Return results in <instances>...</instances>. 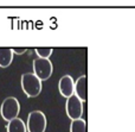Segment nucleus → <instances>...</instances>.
I'll return each mask as SVG.
<instances>
[{
  "instance_id": "1",
  "label": "nucleus",
  "mask_w": 135,
  "mask_h": 132,
  "mask_svg": "<svg viewBox=\"0 0 135 132\" xmlns=\"http://www.w3.org/2000/svg\"><path fill=\"white\" fill-rule=\"evenodd\" d=\"M21 88L28 98L37 97L42 90V81L32 73L23 74V76H21Z\"/></svg>"
},
{
  "instance_id": "2",
  "label": "nucleus",
  "mask_w": 135,
  "mask_h": 132,
  "mask_svg": "<svg viewBox=\"0 0 135 132\" xmlns=\"http://www.w3.org/2000/svg\"><path fill=\"white\" fill-rule=\"evenodd\" d=\"M19 112H20V105H19V101L16 98L8 97L2 101L0 113L6 121H11L13 119L18 118Z\"/></svg>"
},
{
  "instance_id": "3",
  "label": "nucleus",
  "mask_w": 135,
  "mask_h": 132,
  "mask_svg": "<svg viewBox=\"0 0 135 132\" xmlns=\"http://www.w3.org/2000/svg\"><path fill=\"white\" fill-rule=\"evenodd\" d=\"M46 117L42 111H33L27 117L28 132H45L46 130Z\"/></svg>"
},
{
  "instance_id": "4",
  "label": "nucleus",
  "mask_w": 135,
  "mask_h": 132,
  "mask_svg": "<svg viewBox=\"0 0 135 132\" xmlns=\"http://www.w3.org/2000/svg\"><path fill=\"white\" fill-rule=\"evenodd\" d=\"M52 70H54V67H52V63L50 62L49 58L38 57L33 61V71H35L33 74L40 81L47 80L52 75Z\"/></svg>"
},
{
  "instance_id": "5",
  "label": "nucleus",
  "mask_w": 135,
  "mask_h": 132,
  "mask_svg": "<svg viewBox=\"0 0 135 132\" xmlns=\"http://www.w3.org/2000/svg\"><path fill=\"white\" fill-rule=\"evenodd\" d=\"M83 101L78 99L76 95H71L70 98H68L66 100V114L71 120H76V119H81L82 114H83Z\"/></svg>"
},
{
  "instance_id": "6",
  "label": "nucleus",
  "mask_w": 135,
  "mask_h": 132,
  "mask_svg": "<svg viewBox=\"0 0 135 132\" xmlns=\"http://www.w3.org/2000/svg\"><path fill=\"white\" fill-rule=\"evenodd\" d=\"M58 87H59V93L62 94V97L66 98V99L75 94V82H74V79L70 75H64L59 80Z\"/></svg>"
},
{
  "instance_id": "7",
  "label": "nucleus",
  "mask_w": 135,
  "mask_h": 132,
  "mask_svg": "<svg viewBox=\"0 0 135 132\" xmlns=\"http://www.w3.org/2000/svg\"><path fill=\"white\" fill-rule=\"evenodd\" d=\"M75 95L81 101L88 100V78L86 75H82L75 82Z\"/></svg>"
},
{
  "instance_id": "8",
  "label": "nucleus",
  "mask_w": 135,
  "mask_h": 132,
  "mask_svg": "<svg viewBox=\"0 0 135 132\" xmlns=\"http://www.w3.org/2000/svg\"><path fill=\"white\" fill-rule=\"evenodd\" d=\"M13 50L9 48H0V67L6 68L13 61Z\"/></svg>"
},
{
  "instance_id": "9",
  "label": "nucleus",
  "mask_w": 135,
  "mask_h": 132,
  "mask_svg": "<svg viewBox=\"0 0 135 132\" xmlns=\"http://www.w3.org/2000/svg\"><path fill=\"white\" fill-rule=\"evenodd\" d=\"M26 131H27V128H26L25 123L20 118H16L13 120L8 121L7 132H26Z\"/></svg>"
},
{
  "instance_id": "10",
  "label": "nucleus",
  "mask_w": 135,
  "mask_h": 132,
  "mask_svg": "<svg viewBox=\"0 0 135 132\" xmlns=\"http://www.w3.org/2000/svg\"><path fill=\"white\" fill-rule=\"evenodd\" d=\"M70 132H86V121L84 119L72 120L70 126Z\"/></svg>"
},
{
  "instance_id": "11",
  "label": "nucleus",
  "mask_w": 135,
  "mask_h": 132,
  "mask_svg": "<svg viewBox=\"0 0 135 132\" xmlns=\"http://www.w3.org/2000/svg\"><path fill=\"white\" fill-rule=\"evenodd\" d=\"M54 49L51 48H37L36 49V54L40 57V58H49L51 56Z\"/></svg>"
},
{
  "instance_id": "12",
  "label": "nucleus",
  "mask_w": 135,
  "mask_h": 132,
  "mask_svg": "<svg viewBox=\"0 0 135 132\" xmlns=\"http://www.w3.org/2000/svg\"><path fill=\"white\" fill-rule=\"evenodd\" d=\"M13 50V52L14 54H18V55H20V54H24V52L26 51V48H14V49H12Z\"/></svg>"
}]
</instances>
